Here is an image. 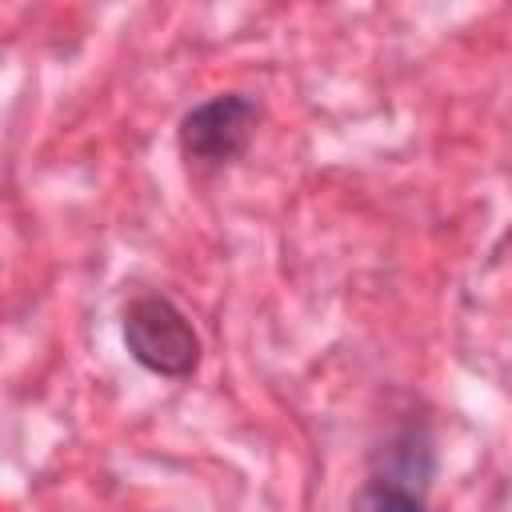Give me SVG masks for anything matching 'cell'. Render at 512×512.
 <instances>
[{
  "instance_id": "cell-3",
  "label": "cell",
  "mask_w": 512,
  "mask_h": 512,
  "mask_svg": "<svg viewBox=\"0 0 512 512\" xmlns=\"http://www.w3.org/2000/svg\"><path fill=\"white\" fill-rule=\"evenodd\" d=\"M352 512H428V504L400 480H372L356 492Z\"/></svg>"
},
{
  "instance_id": "cell-1",
  "label": "cell",
  "mask_w": 512,
  "mask_h": 512,
  "mask_svg": "<svg viewBox=\"0 0 512 512\" xmlns=\"http://www.w3.org/2000/svg\"><path fill=\"white\" fill-rule=\"evenodd\" d=\"M124 344L132 360L156 376H192L200 364V336L188 324V316L156 292H144L128 300L124 308Z\"/></svg>"
},
{
  "instance_id": "cell-2",
  "label": "cell",
  "mask_w": 512,
  "mask_h": 512,
  "mask_svg": "<svg viewBox=\"0 0 512 512\" xmlns=\"http://www.w3.org/2000/svg\"><path fill=\"white\" fill-rule=\"evenodd\" d=\"M256 120H260L256 100H248L240 92L212 96L180 120V148H184L188 160L228 164L248 148V136H252Z\"/></svg>"
}]
</instances>
